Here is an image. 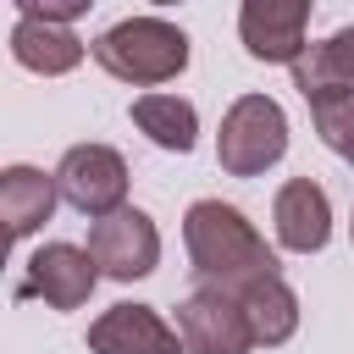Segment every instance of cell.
Returning a JSON list of instances; mask_svg holds the SVG:
<instances>
[{
	"instance_id": "obj_1",
	"label": "cell",
	"mask_w": 354,
	"mask_h": 354,
	"mask_svg": "<svg viewBox=\"0 0 354 354\" xmlns=\"http://www.w3.org/2000/svg\"><path fill=\"white\" fill-rule=\"evenodd\" d=\"M183 243H188V260H194L205 288L238 293L260 277H277V249L254 232V221L238 205L194 199L188 216H183Z\"/></svg>"
},
{
	"instance_id": "obj_2",
	"label": "cell",
	"mask_w": 354,
	"mask_h": 354,
	"mask_svg": "<svg viewBox=\"0 0 354 354\" xmlns=\"http://www.w3.org/2000/svg\"><path fill=\"white\" fill-rule=\"evenodd\" d=\"M88 55L116 77V83H133V88H155V83H171L183 66H188V33L166 17H122L116 28H105Z\"/></svg>"
},
{
	"instance_id": "obj_3",
	"label": "cell",
	"mask_w": 354,
	"mask_h": 354,
	"mask_svg": "<svg viewBox=\"0 0 354 354\" xmlns=\"http://www.w3.org/2000/svg\"><path fill=\"white\" fill-rule=\"evenodd\" d=\"M288 155V111L271 94H238L216 133V160L227 177H260Z\"/></svg>"
},
{
	"instance_id": "obj_4",
	"label": "cell",
	"mask_w": 354,
	"mask_h": 354,
	"mask_svg": "<svg viewBox=\"0 0 354 354\" xmlns=\"http://www.w3.org/2000/svg\"><path fill=\"white\" fill-rule=\"evenodd\" d=\"M55 188L72 210H83L88 221L111 216L127 205V160L111 144H72L55 166Z\"/></svg>"
},
{
	"instance_id": "obj_5",
	"label": "cell",
	"mask_w": 354,
	"mask_h": 354,
	"mask_svg": "<svg viewBox=\"0 0 354 354\" xmlns=\"http://www.w3.org/2000/svg\"><path fill=\"white\" fill-rule=\"evenodd\" d=\"M88 254H94L100 277L138 282V277H149L160 266V232L138 205H122V210H111V216H100L88 227Z\"/></svg>"
},
{
	"instance_id": "obj_6",
	"label": "cell",
	"mask_w": 354,
	"mask_h": 354,
	"mask_svg": "<svg viewBox=\"0 0 354 354\" xmlns=\"http://www.w3.org/2000/svg\"><path fill=\"white\" fill-rule=\"evenodd\" d=\"M177 332H183L188 354H249L254 348L249 315H243L238 293H227V288H194L177 304Z\"/></svg>"
},
{
	"instance_id": "obj_7",
	"label": "cell",
	"mask_w": 354,
	"mask_h": 354,
	"mask_svg": "<svg viewBox=\"0 0 354 354\" xmlns=\"http://www.w3.org/2000/svg\"><path fill=\"white\" fill-rule=\"evenodd\" d=\"M310 6L315 0H238V39H243V50L254 61H266V66H293L310 50V39H304Z\"/></svg>"
},
{
	"instance_id": "obj_8",
	"label": "cell",
	"mask_w": 354,
	"mask_h": 354,
	"mask_svg": "<svg viewBox=\"0 0 354 354\" xmlns=\"http://www.w3.org/2000/svg\"><path fill=\"white\" fill-rule=\"evenodd\" d=\"M94 282H100V266L88 249L44 243V249H33V260L17 282V299H44L50 310H77V304H88Z\"/></svg>"
},
{
	"instance_id": "obj_9",
	"label": "cell",
	"mask_w": 354,
	"mask_h": 354,
	"mask_svg": "<svg viewBox=\"0 0 354 354\" xmlns=\"http://www.w3.org/2000/svg\"><path fill=\"white\" fill-rule=\"evenodd\" d=\"M88 354H188V343L155 304H111L88 326Z\"/></svg>"
},
{
	"instance_id": "obj_10",
	"label": "cell",
	"mask_w": 354,
	"mask_h": 354,
	"mask_svg": "<svg viewBox=\"0 0 354 354\" xmlns=\"http://www.w3.org/2000/svg\"><path fill=\"white\" fill-rule=\"evenodd\" d=\"M271 221H277V243H282V249L315 254V249H326V238H332V199H326L321 183L293 177V183L277 188Z\"/></svg>"
},
{
	"instance_id": "obj_11",
	"label": "cell",
	"mask_w": 354,
	"mask_h": 354,
	"mask_svg": "<svg viewBox=\"0 0 354 354\" xmlns=\"http://www.w3.org/2000/svg\"><path fill=\"white\" fill-rule=\"evenodd\" d=\"M88 55V44L66 28V22H39V17H22L11 28V61L22 72H39V77H66L77 61Z\"/></svg>"
},
{
	"instance_id": "obj_12",
	"label": "cell",
	"mask_w": 354,
	"mask_h": 354,
	"mask_svg": "<svg viewBox=\"0 0 354 354\" xmlns=\"http://www.w3.org/2000/svg\"><path fill=\"white\" fill-rule=\"evenodd\" d=\"M55 171L44 177L39 166H6L0 171V216H6V232L11 238H33L50 216H55Z\"/></svg>"
},
{
	"instance_id": "obj_13",
	"label": "cell",
	"mask_w": 354,
	"mask_h": 354,
	"mask_svg": "<svg viewBox=\"0 0 354 354\" xmlns=\"http://www.w3.org/2000/svg\"><path fill=\"white\" fill-rule=\"evenodd\" d=\"M238 304H243V315H249L254 348H277V343H288V337L299 332V293L282 282V271L238 288Z\"/></svg>"
},
{
	"instance_id": "obj_14",
	"label": "cell",
	"mask_w": 354,
	"mask_h": 354,
	"mask_svg": "<svg viewBox=\"0 0 354 354\" xmlns=\"http://www.w3.org/2000/svg\"><path fill=\"white\" fill-rule=\"evenodd\" d=\"M133 122L149 144L171 149V155H188L194 138H199V111L183 100V94H138L133 100Z\"/></svg>"
},
{
	"instance_id": "obj_15",
	"label": "cell",
	"mask_w": 354,
	"mask_h": 354,
	"mask_svg": "<svg viewBox=\"0 0 354 354\" xmlns=\"http://www.w3.org/2000/svg\"><path fill=\"white\" fill-rule=\"evenodd\" d=\"M293 88L310 100V94H321V88H332V83H354V22L348 28H337L332 39H321V44H310L293 66Z\"/></svg>"
},
{
	"instance_id": "obj_16",
	"label": "cell",
	"mask_w": 354,
	"mask_h": 354,
	"mask_svg": "<svg viewBox=\"0 0 354 354\" xmlns=\"http://www.w3.org/2000/svg\"><path fill=\"white\" fill-rule=\"evenodd\" d=\"M310 122L326 149L354 155V83H332V88L310 94Z\"/></svg>"
},
{
	"instance_id": "obj_17",
	"label": "cell",
	"mask_w": 354,
	"mask_h": 354,
	"mask_svg": "<svg viewBox=\"0 0 354 354\" xmlns=\"http://www.w3.org/2000/svg\"><path fill=\"white\" fill-rule=\"evenodd\" d=\"M22 17H39V22H72V17H83L94 0H11Z\"/></svg>"
},
{
	"instance_id": "obj_18",
	"label": "cell",
	"mask_w": 354,
	"mask_h": 354,
	"mask_svg": "<svg viewBox=\"0 0 354 354\" xmlns=\"http://www.w3.org/2000/svg\"><path fill=\"white\" fill-rule=\"evenodd\" d=\"M149 6H177V0H149Z\"/></svg>"
},
{
	"instance_id": "obj_19",
	"label": "cell",
	"mask_w": 354,
	"mask_h": 354,
	"mask_svg": "<svg viewBox=\"0 0 354 354\" xmlns=\"http://www.w3.org/2000/svg\"><path fill=\"white\" fill-rule=\"evenodd\" d=\"M348 232H354V221H348Z\"/></svg>"
},
{
	"instance_id": "obj_20",
	"label": "cell",
	"mask_w": 354,
	"mask_h": 354,
	"mask_svg": "<svg viewBox=\"0 0 354 354\" xmlns=\"http://www.w3.org/2000/svg\"><path fill=\"white\" fill-rule=\"evenodd\" d=\"M348 160H354V155H348Z\"/></svg>"
}]
</instances>
